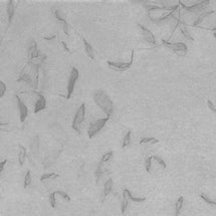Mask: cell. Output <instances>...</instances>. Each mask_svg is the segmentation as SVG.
I'll return each mask as SVG.
<instances>
[{
    "label": "cell",
    "mask_w": 216,
    "mask_h": 216,
    "mask_svg": "<svg viewBox=\"0 0 216 216\" xmlns=\"http://www.w3.org/2000/svg\"><path fill=\"white\" fill-rule=\"evenodd\" d=\"M28 56H29V60H31V61L34 59L39 60L40 57L45 58V56H44L43 54H40L38 49H37V44L33 39H31V41H30V45L28 49Z\"/></svg>",
    "instance_id": "cell-10"
},
{
    "label": "cell",
    "mask_w": 216,
    "mask_h": 216,
    "mask_svg": "<svg viewBox=\"0 0 216 216\" xmlns=\"http://www.w3.org/2000/svg\"><path fill=\"white\" fill-rule=\"evenodd\" d=\"M109 119L110 118H103V119H99L98 121H95L91 125V127L88 128V138L92 139V138H94L95 136H97L99 133H100L103 128L106 126V124H107V122L109 121Z\"/></svg>",
    "instance_id": "cell-4"
},
{
    "label": "cell",
    "mask_w": 216,
    "mask_h": 216,
    "mask_svg": "<svg viewBox=\"0 0 216 216\" xmlns=\"http://www.w3.org/2000/svg\"><path fill=\"white\" fill-rule=\"evenodd\" d=\"M56 192L57 195H59L61 198H63V200H66V201H67V202H70V201L71 200L70 197L68 196V195L66 193V192H63V191H61V190H57V191H56Z\"/></svg>",
    "instance_id": "cell-33"
},
{
    "label": "cell",
    "mask_w": 216,
    "mask_h": 216,
    "mask_svg": "<svg viewBox=\"0 0 216 216\" xmlns=\"http://www.w3.org/2000/svg\"><path fill=\"white\" fill-rule=\"evenodd\" d=\"M138 27L140 28V30H141L142 35L144 36V38H145L146 41L149 42L150 44H152V45H155V44L157 43V40H156L155 35L153 34V32L151 31L150 29L147 28L146 26H144L142 24H138Z\"/></svg>",
    "instance_id": "cell-9"
},
{
    "label": "cell",
    "mask_w": 216,
    "mask_h": 216,
    "mask_svg": "<svg viewBox=\"0 0 216 216\" xmlns=\"http://www.w3.org/2000/svg\"><path fill=\"white\" fill-rule=\"evenodd\" d=\"M6 163H7V160H3V161L0 162V173L3 172V169H4V166H5Z\"/></svg>",
    "instance_id": "cell-36"
},
{
    "label": "cell",
    "mask_w": 216,
    "mask_h": 216,
    "mask_svg": "<svg viewBox=\"0 0 216 216\" xmlns=\"http://www.w3.org/2000/svg\"><path fill=\"white\" fill-rule=\"evenodd\" d=\"M15 99L17 101V107H18V111H19L20 122L23 123L26 120L27 116H28V109H27L26 105L23 103V101L19 98L18 95H15Z\"/></svg>",
    "instance_id": "cell-8"
},
{
    "label": "cell",
    "mask_w": 216,
    "mask_h": 216,
    "mask_svg": "<svg viewBox=\"0 0 216 216\" xmlns=\"http://www.w3.org/2000/svg\"><path fill=\"white\" fill-rule=\"evenodd\" d=\"M126 192H127V194H128V197H129V199L131 200V201H134V202H137V203H141V202H144L146 200V198L145 197H134L133 196V194H132V192L128 190V189H124Z\"/></svg>",
    "instance_id": "cell-25"
},
{
    "label": "cell",
    "mask_w": 216,
    "mask_h": 216,
    "mask_svg": "<svg viewBox=\"0 0 216 216\" xmlns=\"http://www.w3.org/2000/svg\"><path fill=\"white\" fill-rule=\"evenodd\" d=\"M129 197H128V194L127 192L124 190V193H123V202H122V208H121V211L123 214H125V212L127 211L128 209V205H129Z\"/></svg>",
    "instance_id": "cell-19"
},
{
    "label": "cell",
    "mask_w": 216,
    "mask_h": 216,
    "mask_svg": "<svg viewBox=\"0 0 216 216\" xmlns=\"http://www.w3.org/2000/svg\"><path fill=\"white\" fill-rule=\"evenodd\" d=\"M179 31H180L181 34H182V36L184 37V38L188 39L189 41H193V37H192V35L190 34V32L188 31L187 28H186V27H185L184 25H181V26H180Z\"/></svg>",
    "instance_id": "cell-20"
},
{
    "label": "cell",
    "mask_w": 216,
    "mask_h": 216,
    "mask_svg": "<svg viewBox=\"0 0 216 216\" xmlns=\"http://www.w3.org/2000/svg\"><path fill=\"white\" fill-rule=\"evenodd\" d=\"M59 175L57 173H47V174H43L41 177H40V181H45V180H49V179H54V178H57Z\"/></svg>",
    "instance_id": "cell-28"
},
{
    "label": "cell",
    "mask_w": 216,
    "mask_h": 216,
    "mask_svg": "<svg viewBox=\"0 0 216 216\" xmlns=\"http://www.w3.org/2000/svg\"><path fill=\"white\" fill-rule=\"evenodd\" d=\"M178 3H179V4L182 6L183 9H185L188 12H197V11H200V10H202V9L206 8L207 6L209 5V3H210V1H208V0H205V1L196 2L195 4H192V5H186L182 1H179Z\"/></svg>",
    "instance_id": "cell-7"
},
{
    "label": "cell",
    "mask_w": 216,
    "mask_h": 216,
    "mask_svg": "<svg viewBox=\"0 0 216 216\" xmlns=\"http://www.w3.org/2000/svg\"><path fill=\"white\" fill-rule=\"evenodd\" d=\"M94 101L98 107L107 115V118L112 117L113 113H114V104H113L111 98L106 94V92L102 90L95 92L94 95Z\"/></svg>",
    "instance_id": "cell-1"
},
{
    "label": "cell",
    "mask_w": 216,
    "mask_h": 216,
    "mask_svg": "<svg viewBox=\"0 0 216 216\" xmlns=\"http://www.w3.org/2000/svg\"><path fill=\"white\" fill-rule=\"evenodd\" d=\"M61 45L63 46V49H66V50L67 51V52H70V49H68V46L67 45V43H66V42H64V41H61Z\"/></svg>",
    "instance_id": "cell-37"
},
{
    "label": "cell",
    "mask_w": 216,
    "mask_h": 216,
    "mask_svg": "<svg viewBox=\"0 0 216 216\" xmlns=\"http://www.w3.org/2000/svg\"><path fill=\"white\" fill-rule=\"evenodd\" d=\"M6 12H7V18H8V23L12 22V19L15 14V3L13 0H9L6 6Z\"/></svg>",
    "instance_id": "cell-13"
},
{
    "label": "cell",
    "mask_w": 216,
    "mask_h": 216,
    "mask_svg": "<svg viewBox=\"0 0 216 216\" xmlns=\"http://www.w3.org/2000/svg\"><path fill=\"white\" fill-rule=\"evenodd\" d=\"M103 162H101L100 164L98 165V168H97V170H95V181L97 182H99V180H100V177L102 176V175H104L106 173V171H107V168H106L104 165H103Z\"/></svg>",
    "instance_id": "cell-18"
},
{
    "label": "cell",
    "mask_w": 216,
    "mask_h": 216,
    "mask_svg": "<svg viewBox=\"0 0 216 216\" xmlns=\"http://www.w3.org/2000/svg\"><path fill=\"white\" fill-rule=\"evenodd\" d=\"M152 158H153V160H155L156 162L159 164L160 167L162 168V169H165V168L167 167L165 161H164L162 158H161V157H159V156H152Z\"/></svg>",
    "instance_id": "cell-30"
},
{
    "label": "cell",
    "mask_w": 216,
    "mask_h": 216,
    "mask_svg": "<svg viewBox=\"0 0 216 216\" xmlns=\"http://www.w3.org/2000/svg\"><path fill=\"white\" fill-rule=\"evenodd\" d=\"M56 38V35H52V36H50V37H44V39L45 40H52Z\"/></svg>",
    "instance_id": "cell-38"
},
{
    "label": "cell",
    "mask_w": 216,
    "mask_h": 216,
    "mask_svg": "<svg viewBox=\"0 0 216 216\" xmlns=\"http://www.w3.org/2000/svg\"><path fill=\"white\" fill-rule=\"evenodd\" d=\"M131 141H132V132L128 131L126 133L125 137H124V140H123L122 148H126V147H128L130 144H131Z\"/></svg>",
    "instance_id": "cell-22"
},
{
    "label": "cell",
    "mask_w": 216,
    "mask_h": 216,
    "mask_svg": "<svg viewBox=\"0 0 216 216\" xmlns=\"http://www.w3.org/2000/svg\"><path fill=\"white\" fill-rule=\"evenodd\" d=\"M113 179L112 178H110L107 181H106V183L104 184V193H103V196H102V199L104 201L106 199V197L108 196V195L111 193L112 190H113Z\"/></svg>",
    "instance_id": "cell-16"
},
{
    "label": "cell",
    "mask_w": 216,
    "mask_h": 216,
    "mask_svg": "<svg viewBox=\"0 0 216 216\" xmlns=\"http://www.w3.org/2000/svg\"><path fill=\"white\" fill-rule=\"evenodd\" d=\"M214 37H215V38H216V32H214Z\"/></svg>",
    "instance_id": "cell-40"
},
{
    "label": "cell",
    "mask_w": 216,
    "mask_h": 216,
    "mask_svg": "<svg viewBox=\"0 0 216 216\" xmlns=\"http://www.w3.org/2000/svg\"><path fill=\"white\" fill-rule=\"evenodd\" d=\"M26 148L24 146H22L21 144L18 145V162L20 167H22L25 163V159H26Z\"/></svg>",
    "instance_id": "cell-14"
},
{
    "label": "cell",
    "mask_w": 216,
    "mask_h": 216,
    "mask_svg": "<svg viewBox=\"0 0 216 216\" xmlns=\"http://www.w3.org/2000/svg\"><path fill=\"white\" fill-rule=\"evenodd\" d=\"M80 77V71L77 70V67H71L70 70V78H68V83H67V99L70 100L71 98V95H73L75 84Z\"/></svg>",
    "instance_id": "cell-5"
},
{
    "label": "cell",
    "mask_w": 216,
    "mask_h": 216,
    "mask_svg": "<svg viewBox=\"0 0 216 216\" xmlns=\"http://www.w3.org/2000/svg\"><path fill=\"white\" fill-rule=\"evenodd\" d=\"M200 197L202 198V200H204V201L206 202V203H208L209 205H213V206H216V202L213 201V200H211L210 198H208L205 194L201 193V194H200Z\"/></svg>",
    "instance_id": "cell-32"
},
{
    "label": "cell",
    "mask_w": 216,
    "mask_h": 216,
    "mask_svg": "<svg viewBox=\"0 0 216 216\" xmlns=\"http://www.w3.org/2000/svg\"><path fill=\"white\" fill-rule=\"evenodd\" d=\"M36 95L37 99L35 101V104H34V113L35 114L46 109V100L44 98V95H42L41 94H36Z\"/></svg>",
    "instance_id": "cell-12"
},
{
    "label": "cell",
    "mask_w": 216,
    "mask_h": 216,
    "mask_svg": "<svg viewBox=\"0 0 216 216\" xmlns=\"http://www.w3.org/2000/svg\"><path fill=\"white\" fill-rule=\"evenodd\" d=\"M6 91H7L6 85L3 83V81H0V98H3V95H4Z\"/></svg>",
    "instance_id": "cell-34"
},
{
    "label": "cell",
    "mask_w": 216,
    "mask_h": 216,
    "mask_svg": "<svg viewBox=\"0 0 216 216\" xmlns=\"http://www.w3.org/2000/svg\"><path fill=\"white\" fill-rule=\"evenodd\" d=\"M113 156H114V152H113V151H109V152H107L106 154H104V155H103L102 159H101V162H103V163H107V162H109L110 160H112Z\"/></svg>",
    "instance_id": "cell-27"
},
{
    "label": "cell",
    "mask_w": 216,
    "mask_h": 216,
    "mask_svg": "<svg viewBox=\"0 0 216 216\" xmlns=\"http://www.w3.org/2000/svg\"><path fill=\"white\" fill-rule=\"evenodd\" d=\"M53 14H54V17H56V19L60 23L61 27H63V32L66 33L67 35H70V32H68V27H70V25H68V23L66 20V18H64V17L63 16V14H61V13L56 9H53Z\"/></svg>",
    "instance_id": "cell-11"
},
{
    "label": "cell",
    "mask_w": 216,
    "mask_h": 216,
    "mask_svg": "<svg viewBox=\"0 0 216 216\" xmlns=\"http://www.w3.org/2000/svg\"><path fill=\"white\" fill-rule=\"evenodd\" d=\"M19 81H24V83L26 84H28L30 85H33V88H34V85H33V81H32V77H30L29 74H27L25 73H22L21 74H20V77H19Z\"/></svg>",
    "instance_id": "cell-21"
},
{
    "label": "cell",
    "mask_w": 216,
    "mask_h": 216,
    "mask_svg": "<svg viewBox=\"0 0 216 216\" xmlns=\"http://www.w3.org/2000/svg\"><path fill=\"white\" fill-rule=\"evenodd\" d=\"M184 206V197L180 196L176 200V203H175V210H174V215L175 216H179L180 212L182 210V208Z\"/></svg>",
    "instance_id": "cell-17"
},
{
    "label": "cell",
    "mask_w": 216,
    "mask_h": 216,
    "mask_svg": "<svg viewBox=\"0 0 216 216\" xmlns=\"http://www.w3.org/2000/svg\"><path fill=\"white\" fill-rule=\"evenodd\" d=\"M30 184H31V172L28 170L24 176V180H23V188L26 189Z\"/></svg>",
    "instance_id": "cell-26"
},
{
    "label": "cell",
    "mask_w": 216,
    "mask_h": 216,
    "mask_svg": "<svg viewBox=\"0 0 216 216\" xmlns=\"http://www.w3.org/2000/svg\"><path fill=\"white\" fill-rule=\"evenodd\" d=\"M83 42H84V45H85V53L87 56L91 58V59H95V49L94 47L91 45L90 42H88V40L84 38L83 37Z\"/></svg>",
    "instance_id": "cell-15"
},
{
    "label": "cell",
    "mask_w": 216,
    "mask_h": 216,
    "mask_svg": "<svg viewBox=\"0 0 216 216\" xmlns=\"http://www.w3.org/2000/svg\"><path fill=\"white\" fill-rule=\"evenodd\" d=\"M159 143V140L154 138V137H145L140 140V144L144 145V144H157Z\"/></svg>",
    "instance_id": "cell-24"
},
{
    "label": "cell",
    "mask_w": 216,
    "mask_h": 216,
    "mask_svg": "<svg viewBox=\"0 0 216 216\" xmlns=\"http://www.w3.org/2000/svg\"><path fill=\"white\" fill-rule=\"evenodd\" d=\"M56 191L52 192V193L49 195V203H50V206L52 207V208H56Z\"/></svg>",
    "instance_id": "cell-31"
},
{
    "label": "cell",
    "mask_w": 216,
    "mask_h": 216,
    "mask_svg": "<svg viewBox=\"0 0 216 216\" xmlns=\"http://www.w3.org/2000/svg\"><path fill=\"white\" fill-rule=\"evenodd\" d=\"M214 13H215V11H209V12L202 13V14L199 17H198L196 20H195V22L193 23V26H198L202 21H203V19L205 18V17H207V16L211 15V14H214Z\"/></svg>",
    "instance_id": "cell-23"
},
{
    "label": "cell",
    "mask_w": 216,
    "mask_h": 216,
    "mask_svg": "<svg viewBox=\"0 0 216 216\" xmlns=\"http://www.w3.org/2000/svg\"><path fill=\"white\" fill-rule=\"evenodd\" d=\"M152 161H153L152 156H149V157H147V158H146L145 167H146V171H147L148 173L152 172Z\"/></svg>",
    "instance_id": "cell-29"
},
{
    "label": "cell",
    "mask_w": 216,
    "mask_h": 216,
    "mask_svg": "<svg viewBox=\"0 0 216 216\" xmlns=\"http://www.w3.org/2000/svg\"><path fill=\"white\" fill-rule=\"evenodd\" d=\"M212 30H214V31H216V27H215V28H212Z\"/></svg>",
    "instance_id": "cell-39"
},
{
    "label": "cell",
    "mask_w": 216,
    "mask_h": 216,
    "mask_svg": "<svg viewBox=\"0 0 216 216\" xmlns=\"http://www.w3.org/2000/svg\"><path fill=\"white\" fill-rule=\"evenodd\" d=\"M207 106H208V108L211 110L212 112H214V113H216V107L214 106V104L213 103H212V101H210V100H208L207 101Z\"/></svg>",
    "instance_id": "cell-35"
},
{
    "label": "cell",
    "mask_w": 216,
    "mask_h": 216,
    "mask_svg": "<svg viewBox=\"0 0 216 216\" xmlns=\"http://www.w3.org/2000/svg\"><path fill=\"white\" fill-rule=\"evenodd\" d=\"M162 43L166 47H168L169 49L172 50L174 53H176L177 56H186V53H187V51H188V47H187V45L184 42H175V43H172V42L167 41L166 39H163L162 40Z\"/></svg>",
    "instance_id": "cell-3"
},
{
    "label": "cell",
    "mask_w": 216,
    "mask_h": 216,
    "mask_svg": "<svg viewBox=\"0 0 216 216\" xmlns=\"http://www.w3.org/2000/svg\"><path fill=\"white\" fill-rule=\"evenodd\" d=\"M85 105L81 104L80 106V108L77 109V113L74 115V118L73 120V124H71V128H73L75 132L81 133V125L85 121Z\"/></svg>",
    "instance_id": "cell-2"
},
{
    "label": "cell",
    "mask_w": 216,
    "mask_h": 216,
    "mask_svg": "<svg viewBox=\"0 0 216 216\" xmlns=\"http://www.w3.org/2000/svg\"><path fill=\"white\" fill-rule=\"evenodd\" d=\"M134 53H135V50H132V53H131V60L130 63H116V61H111V60H108L107 63L110 68L114 70H118V71H122V70H129L130 67H132L133 64V61H134Z\"/></svg>",
    "instance_id": "cell-6"
}]
</instances>
